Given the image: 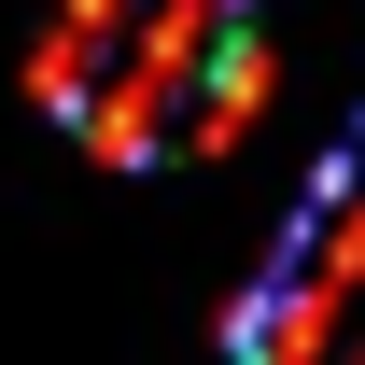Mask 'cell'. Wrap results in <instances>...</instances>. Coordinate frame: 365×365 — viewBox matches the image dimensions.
<instances>
[{"mask_svg": "<svg viewBox=\"0 0 365 365\" xmlns=\"http://www.w3.org/2000/svg\"><path fill=\"white\" fill-rule=\"evenodd\" d=\"M127 14H140V0H56L43 43H29V113H56V127H71V113H85V85L113 71V43H127Z\"/></svg>", "mask_w": 365, "mask_h": 365, "instance_id": "obj_3", "label": "cell"}, {"mask_svg": "<svg viewBox=\"0 0 365 365\" xmlns=\"http://www.w3.org/2000/svg\"><path fill=\"white\" fill-rule=\"evenodd\" d=\"M267 98H281V56H267V29L239 14V29H211L197 85H182V113H169V155H239V140L267 127Z\"/></svg>", "mask_w": 365, "mask_h": 365, "instance_id": "obj_1", "label": "cell"}, {"mask_svg": "<svg viewBox=\"0 0 365 365\" xmlns=\"http://www.w3.org/2000/svg\"><path fill=\"white\" fill-rule=\"evenodd\" d=\"M169 113H182V85H169V71H140V56L113 43V71L85 85V113H71V140H85L98 169H155V155H169Z\"/></svg>", "mask_w": 365, "mask_h": 365, "instance_id": "obj_2", "label": "cell"}, {"mask_svg": "<svg viewBox=\"0 0 365 365\" xmlns=\"http://www.w3.org/2000/svg\"><path fill=\"white\" fill-rule=\"evenodd\" d=\"M197 14H253V0H197Z\"/></svg>", "mask_w": 365, "mask_h": 365, "instance_id": "obj_4", "label": "cell"}]
</instances>
